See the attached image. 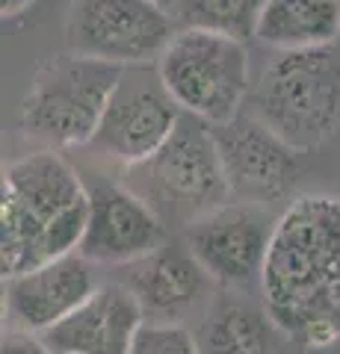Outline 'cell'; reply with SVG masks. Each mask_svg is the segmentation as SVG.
I'll use <instances>...</instances> for the list:
<instances>
[{
    "label": "cell",
    "instance_id": "8992f818",
    "mask_svg": "<svg viewBox=\"0 0 340 354\" xmlns=\"http://www.w3.org/2000/svg\"><path fill=\"white\" fill-rule=\"evenodd\" d=\"M157 71L175 104L207 124L237 118L255 86L246 41L211 30H178Z\"/></svg>",
    "mask_w": 340,
    "mask_h": 354
},
{
    "label": "cell",
    "instance_id": "44dd1931",
    "mask_svg": "<svg viewBox=\"0 0 340 354\" xmlns=\"http://www.w3.org/2000/svg\"><path fill=\"white\" fill-rule=\"evenodd\" d=\"M154 3H160L163 9H169V12H172V6H175V0H154Z\"/></svg>",
    "mask_w": 340,
    "mask_h": 354
},
{
    "label": "cell",
    "instance_id": "5bb4252c",
    "mask_svg": "<svg viewBox=\"0 0 340 354\" xmlns=\"http://www.w3.org/2000/svg\"><path fill=\"white\" fill-rule=\"evenodd\" d=\"M145 313L136 295L122 281H101V286L69 319L45 330L53 354H127Z\"/></svg>",
    "mask_w": 340,
    "mask_h": 354
},
{
    "label": "cell",
    "instance_id": "9c48e42d",
    "mask_svg": "<svg viewBox=\"0 0 340 354\" xmlns=\"http://www.w3.org/2000/svg\"><path fill=\"white\" fill-rule=\"evenodd\" d=\"M184 109L163 86L157 62L127 65L109 95L104 118L89 148L122 169L148 160L172 136Z\"/></svg>",
    "mask_w": 340,
    "mask_h": 354
},
{
    "label": "cell",
    "instance_id": "5b68a950",
    "mask_svg": "<svg viewBox=\"0 0 340 354\" xmlns=\"http://www.w3.org/2000/svg\"><path fill=\"white\" fill-rule=\"evenodd\" d=\"M122 71V65L71 50L45 59L21 101L18 127L24 139L53 151L89 148Z\"/></svg>",
    "mask_w": 340,
    "mask_h": 354
},
{
    "label": "cell",
    "instance_id": "9a60e30c",
    "mask_svg": "<svg viewBox=\"0 0 340 354\" xmlns=\"http://www.w3.org/2000/svg\"><path fill=\"white\" fill-rule=\"evenodd\" d=\"M195 339L202 354H281V342H290L246 290H219L199 319Z\"/></svg>",
    "mask_w": 340,
    "mask_h": 354
},
{
    "label": "cell",
    "instance_id": "d6986e66",
    "mask_svg": "<svg viewBox=\"0 0 340 354\" xmlns=\"http://www.w3.org/2000/svg\"><path fill=\"white\" fill-rule=\"evenodd\" d=\"M0 354H53V351L42 334L21 330V328H6L3 342H0Z\"/></svg>",
    "mask_w": 340,
    "mask_h": 354
},
{
    "label": "cell",
    "instance_id": "4fadbf2b",
    "mask_svg": "<svg viewBox=\"0 0 340 354\" xmlns=\"http://www.w3.org/2000/svg\"><path fill=\"white\" fill-rule=\"evenodd\" d=\"M98 286L101 278L95 272V263L86 260L80 251L42 263L15 278H3V304L6 316L12 319L9 328L45 334L62 319H69Z\"/></svg>",
    "mask_w": 340,
    "mask_h": 354
},
{
    "label": "cell",
    "instance_id": "7a4b0ae2",
    "mask_svg": "<svg viewBox=\"0 0 340 354\" xmlns=\"http://www.w3.org/2000/svg\"><path fill=\"white\" fill-rule=\"evenodd\" d=\"M89 218L83 171L53 148L30 151L3 169L0 269L15 278L78 251Z\"/></svg>",
    "mask_w": 340,
    "mask_h": 354
},
{
    "label": "cell",
    "instance_id": "2e32d148",
    "mask_svg": "<svg viewBox=\"0 0 340 354\" xmlns=\"http://www.w3.org/2000/svg\"><path fill=\"white\" fill-rule=\"evenodd\" d=\"M255 39L272 50H308L340 41V0H267Z\"/></svg>",
    "mask_w": 340,
    "mask_h": 354
},
{
    "label": "cell",
    "instance_id": "277c9868",
    "mask_svg": "<svg viewBox=\"0 0 340 354\" xmlns=\"http://www.w3.org/2000/svg\"><path fill=\"white\" fill-rule=\"evenodd\" d=\"M122 180L178 234L199 216L231 201L213 124L190 113L181 115L172 136L148 160L127 165Z\"/></svg>",
    "mask_w": 340,
    "mask_h": 354
},
{
    "label": "cell",
    "instance_id": "ba28073f",
    "mask_svg": "<svg viewBox=\"0 0 340 354\" xmlns=\"http://www.w3.org/2000/svg\"><path fill=\"white\" fill-rule=\"evenodd\" d=\"M278 213L251 201H225L181 230V239L219 290L260 286Z\"/></svg>",
    "mask_w": 340,
    "mask_h": 354
},
{
    "label": "cell",
    "instance_id": "30bf717a",
    "mask_svg": "<svg viewBox=\"0 0 340 354\" xmlns=\"http://www.w3.org/2000/svg\"><path fill=\"white\" fill-rule=\"evenodd\" d=\"M213 136L234 201L263 207L290 204L302 180V153L290 148L251 113H240L225 124H213Z\"/></svg>",
    "mask_w": 340,
    "mask_h": 354
},
{
    "label": "cell",
    "instance_id": "7c38bea8",
    "mask_svg": "<svg viewBox=\"0 0 340 354\" xmlns=\"http://www.w3.org/2000/svg\"><path fill=\"white\" fill-rule=\"evenodd\" d=\"M122 272L118 281L136 295L145 322H184L195 310L204 313L219 292L181 236H172L157 251L122 266Z\"/></svg>",
    "mask_w": 340,
    "mask_h": 354
},
{
    "label": "cell",
    "instance_id": "ffe728a7",
    "mask_svg": "<svg viewBox=\"0 0 340 354\" xmlns=\"http://www.w3.org/2000/svg\"><path fill=\"white\" fill-rule=\"evenodd\" d=\"M33 3H36V0H0V12H3V18H18L21 12H27Z\"/></svg>",
    "mask_w": 340,
    "mask_h": 354
},
{
    "label": "cell",
    "instance_id": "6da1fadb",
    "mask_svg": "<svg viewBox=\"0 0 340 354\" xmlns=\"http://www.w3.org/2000/svg\"><path fill=\"white\" fill-rule=\"evenodd\" d=\"M260 301L305 351L340 342V195H296L278 213L260 274Z\"/></svg>",
    "mask_w": 340,
    "mask_h": 354
},
{
    "label": "cell",
    "instance_id": "3957f363",
    "mask_svg": "<svg viewBox=\"0 0 340 354\" xmlns=\"http://www.w3.org/2000/svg\"><path fill=\"white\" fill-rule=\"evenodd\" d=\"M249 113L299 153L323 148L340 130V41L278 50L251 86Z\"/></svg>",
    "mask_w": 340,
    "mask_h": 354
},
{
    "label": "cell",
    "instance_id": "ac0fdd59",
    "mask_svg": "<svg viewBox=\"0 0 340 354\" xmlns=\"http://www.w3.org/2000/svg\"><path fill=\"white\" fill-rule=\"evenodd\" d=\"M127 354H202V348L184 322H145Z\"/></svg>",
    "mask_w": 340,
    "mask_h": 354
},
{
    "label": "cell",
    "instance_id": "52a82bcc",
    "mask_svg": "<svg viewBox=\"0 0 340 354\" xmlns=\"http://www.w3.org/2000/svg\"><path fill=\"white\" fill-rule=\"evenodd\" d=\"M178 24L154 0H71L65 9V50L113 65H154Z\"/></svg>",
    "mask_w": 340,
    "mask_h": 354
},
{
    "label": "cell",
    "instance_id": "8fae6325",
    "mask_svg": "<svg viewBox=\"0 0 340 354\" xmlns=\"http://www.w3.org/2000/svg\"><path fill=\"white\" fill-rule=\"evenodd\" d=\"M83 180L89 192V218L78 251L86 260L122 269L172 239L166 221L125 180L95 171L83 174Z\"/></svg>",
    "mask_w": 340,
    "mask_h": 354
},
{
    "label": "cell",
    "instance_id": "e0dca14e",
    "mask_svg": "<svg viewBox=\"0 0 340 354\" xmlns=\"http://www.w3.org/2000/svg\"><path fill=\"white\" fill-rule=\"evenodd\" d=\"M267 0H175L172 18L178 30H211L240 41L255 39Z\"/></svg>",
    "mask_w": 340,
    "mask_h": 354
}]
</instances>
